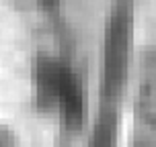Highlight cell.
Here are the masks:
<instances>
[{
    "instance_id": "277c9868",
    "label": "cell",
    "mask_w": 156,
    "mask_h": 147,
    "mask_svg": "<svg viewBox=\"0 0 156 147\" xmlns=\"http://www.w3.org/2000/svg\"><path fill=\"white\" fill-rule=\"evenodd\" d=\"M0 147H12V137L6 129H0Z\"/></svg>"
},
{
    "instance_id": "7a4b0ae2",
    "label": "cell",
    "mask_w": 156,
    "mask_h": 147,
    "mask_svg": "<svg viewBox=\"0 0 156 147\" xmlns=\"http://www.w3.org/2000/svg\"><path fill=\"white\" fill-rule=\"evenodd\" d=\"M70 70L72 65L62 62L60 57L45 53L37 57L35 68H33V84H35V100L41 109L58 110L60 92H62V86Z\"/></svg>"
},
{
    "instance_id": "6da1fadb",
    "label": "cell",
    "mask_w": 156,
    "mask_h": 147,
    "mask_svg": "<svg viewBox=\"0 0 156 147\" xmlns=\"http://www.w3.org/2000/svg\"><path fill=\"white\" fill-rule=\"evenodd\" d=\"M136 37V0H113L105 15L101 41V106L117 110L127 84Z\"/></svg>"
},
{
    "instance_id": "3957f363",
    "label": "cell",
    "mask_w": 156,
    "mask_h": 147,
    "mask_svg": "<svg viewBox=\"0 0 156 147\" xmlns=\"http://www.w3.org/2000/svg\"><path fill=\"white\" fill-rule=\"evenodd\" d=\"M117 129H119L117 110L99 109L88 137V147H117V135H119Z\"/></svg>"
}]
</instances>
